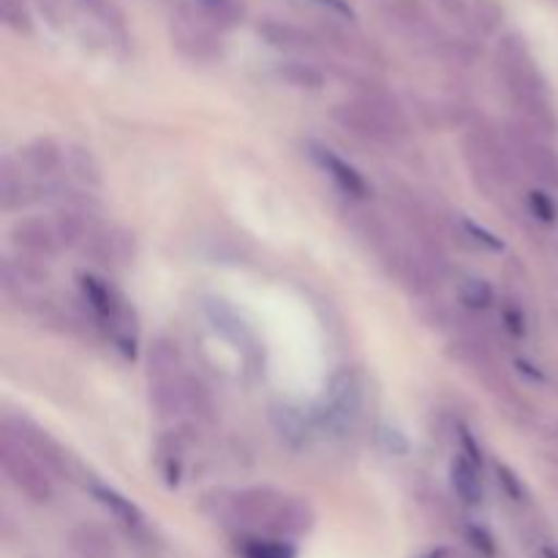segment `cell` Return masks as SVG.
Listing matches in <instances>:
<instances>
[{"instance_id":"27","label":"cell","mask_w":558,"mask_h":558,"mask_svg":"<svg viewBox=\"0 0 558 558\" xmlns=\"http://www.w3.org/2000/svg\"><path fill=\"white\" fill-rule=\"evenodd\" d=\"M523 202H526V210L534 221L539 223H556L558 221V202L554 199V191L548 189H529L523 194Z\"/></svg>"},{"instance_id":"19","label":"cell","mask_w":558,"mask_h":558,"mask_svg":"<svg viewBox=\"0 0 558 558\" xmlns=\"http://www.w3.org/2000/svg\"><path fill=\"white\" fill-rule=\"evenodd\" d=\"M259 36L265 38L270 47L281 49V52H308V49H314L316 44H319L308 31H303V27L298 25H289V22L281 20L259 22Z\"/></svg>"},{"instance_id":"20","label":"cell","mask_w":558,"mask_h":558,"mask_svg":"<svg viewBox=\"0 0 558 558\" xmlns=\"http://www.w3.org/2000/svg\"><path fill=\"white\" fill-rule=\"evenodd\" d=\"M180 374H185V371L178 341L167 336L153 338V343L147 347V379H172Z\"/></svg>"},{"instance_id":"2","label":"cell","mask_w":558,"mask_h":558,"mask_svg":"<svg viewBox=\"0 0 558 558\" xmlns=\"http://www.w3.org/2000/svg\"><path fill=\"white\" fill-rule=\"evenodd\" d=\"M205 510H210L216 521L259 529L278 539L300 537L314 526V510L303 499L272 488L213 490L205 496Z\"/></svg>"},{"instance_id":"18","label":"cell","mask_w":558,"mask_h":558,"mask_svg":"<svg viewBox=\"0 0 558 558\" xmlns=\"http://www.w3.org/2000/svg\"><path fill=\"white\" fill-rule=\"evenodd\" d=\"M16 161L31 178H52L65 167V150L52 136H36L25 147H20Z\"/></svg>"},{"instance_id":"8","label":"cell","mask_w":558,"mask_h":558,"mask_svg":"<svg viewBox=\"0 0 558 558\" xmlns=\"http://www.w3.org/2000/svg\"><path fill=\"white\" fill-rule=\"evenodd\" d=\"M169 38H172V47L178 49L180 58L191 60L196 65H210L221 60L223 54L218 31L207 25L202 16L178 14L169 25Z\"/></svg>"},{"instance_id":"5","label":"cell","mask_w":558,"mask_h":558,"mask_svg":"<svg viewBox=\"0 0 558 558\" xmlns=\"http://www.w3.org/2000/svg\"><path fill=\"white\" fill-rule=\"evenodd\" d=\"M379 16L390 27V33H396L398 38L412 44L420 52L445 60V63H472V47L466 41H461V38L450 36L445 27L436 25L428 9L420 5L417 0H387L385 5H379Z\"/></svg>"},{"instance_id":"23","label":"cell","mask_w":558,"mask_h":558,"mask_svg":"<svg viewBox=\"0 0 558 558\" xmlns=\"http://www.w3.org/2000/svg\"><path fill=\"white\" fill-rule=\"evenodd\" d=\"M330 409L332 417L349 420L360 409V385L352 371H341L330 381Z\"/></svg>"},{"instance_id":"29","label":"cell","mask_w":558,"mask_h":558,"mask_svg":"<svg viewBox=\"0 0 558 558\" xmlns=\"http://www.w3.org/2000/svg\"><path fill=\"white\" fill-rule=\"evenodd\" d=\"M65 167L74 172V178L80 180V183H85L87 189L90 185H101V172H98V163L93 161V156L87 150H82V147H71V150H65Z\"/></svg>"},{"instance_id":"9","label":"cell","mask_w":558,"mask_h":558,"mask_svg":"<svg viewBox=\"0 0 558 558\" xmlns=\"http://www.w3.org/2000/svg\"><path fill=\"white\" fill-rule=\"evenodd\" d=\"M441 14L474 38H488L499 33L505 22V5L499 0H436Z\"/></svg>"},{"instance_id":"21","label":"cell","mask_w":558,"mask_h":558,"mask_svg":"<svg viewBox=\"0 0 558 558\" xmlns=\"http://www.w3.org/2000/svg\"><path fill=\"white\" fill-rule=\"evenodd\" d=\"M69 543L71 550L80 558H118V548H114L112 537L101 526H93V523L76 526L71 532Z\"/></svg>"},{"instance_id":"7","label":"cell","mask_w":558,"mask_h":558,"mask_svg":"<svg viewBox=\"0 0 558 558\" xmlns=\"http://www.w3.org/2000/svg\"><path fill=\"white\" fill-rule=\"evenodd\" d=\"M505 134L521 172L526 169V174L534 183H539V189L558 191V150L550 145L548 136L537 134L515 118L505 125Z\"/></svg>"},{"instance_id":"10","label":"cell","mask_w":558,"mask_h":558,"mask_svg":"<svg viewBox=\"0 0 558 558\" xmlns=\"http://www.w3.org/2000/svg\"><path fill=\"white\" fill-rule=\"evenodd\" d=\"M3 428L9 430V434H14L16 439L33 452V456L47 466V472L52 474V477H63V480L71 477L69 452H65L63 447H60L58 441L41 428V425H36L27 417H5Z\"/></svg>"},{"instance_id":"22","label":"cell","mask_w":558,"mask_h":558,"mask_svg":"<svg viewBox=\"0 0 558 558\" xmlns=\"http://www.w3.org/2000/svg\"><path fill=\"white\" fill-rule=\"evenodd\" d=\"M196 16L207 22L210 27L221 31H232V27L243 25L245 9L240 0H194Z\"/></svg>"},{"instance_id":"16","label":"cell","mask_w":558,"mask_h":558,"mask_svg":"<svg viewBox=\"0 0 558 558\" xmlns=\"http://www.w3.org/2000/svg\"><path fill=\"white\" fill-rule=\"evenodd\" d=\"M36 199H41L38 196V185L20 167L16 158L5 156L0 161V207H3V213H16Z\"/></svg>"},{"instance_id":"11","label":"cell","mask_w":558,"mask_h":558,"mask_svg":"<svg viewBox=\"0 0 558 558\" xmlns=\"http://www.w3.org/2000/svg\"><path fill=\"white\" fill-rule=\"evenodd\" d=\"M343 218H347L354 238H357L365 248L374 251L385 265H390L392 256H396L398 248H401V243H398L396 234H392L390 223H387L379 213L363 207V202H352V199H349V207L343 210Z\"/></svg>"},{"instance_id":"12","label":"cell","mask_w":558,"mask_h":558,"mask_svg":"<svg viewBox=\"0 0 558 558\" xmlns=\"http://www.w3.org/2000/svg\"><path fill=\"white\" fill-rule=\"evenodd\" d=\"M9 238L16 254L31 256V259H38V262L54 259V256L63 251L58 227H54V218H44V216L20 218V221H14V227H11Z\"/></svg>"},{"instance_id":"4","label":"cell","mask_w":558,"mask_h":558,"mask_svg":"<svg viewBox=\"0 0 558 558\" xmlns=\"http://www.w3.org/2000/svg\"><path fill=\"white\" fill-rule=\"evenodd\" d=\"M461 156L466 161L469 174L485 194H505L518 183L521 167L515 161L505 129L485 118H474L463 129Z\"/></svg>"},{"instance_id":"17","label":"cell","mask_w":558,"mask_h":558,"mask_svg":"<svg viewBox=\"0 0 558 558\" xmlns=\"http://www.w3.org/2000/svg\"><path fill=\"white\" fill-rule=\"evenodd\" d=\"M147 398H150L153 412L161 420L185 417V414H191L189 374L172 376V379H153Z\"/></svg>"},{"instance_id":"26","label":"cell","mask_w":558,"mask_h":558,"mask_svg":"<svg viewBox=\"0 0 558 558\" xmlns=\"http://www.w3.org/2000/svg\"><path fill=\"white\" fill-rule=\"evenodd\" d=\"M93 496H96V499L101 501V505L107 507V510L112 512L118 521L129 523V526H136V523H142V512L136 510L134 505H131V499L120 496L118 490L107 488V485H93Z\"/></svg>"},{"instance_id":"14","label":"cell","mask_w":558,"mask_h":558,"mask_svg":"<svg viewBox=\"0 0 558 558\" xmlns=\"http://www.w3.org/2000/svg\"><path fill=\"white\" fill-rule=\"evenodd\" d=\"M450 485L456 490L458 501L466 507H480L485 499V483L483 469H480V458L474 452L472 439H466V447L452 458L450 463Z\"/></svg>"},{"instance_id":"24","label":"cell","mask_w":558,"mask_h":558,"mask_svg":"<svg viewBox=\"0 0 558 558\" xmlns=\"http://www.w3.org/2000/svg\"><path fill=\"white\" fill-rule=\"evenodd\" d=\"M456 294H458V305L466 308L469 314H483V311H488L496 300L494 287H490L485 278H477V276L458 278Z\"/></svg>"},{"instance_id":"25","label":"cell","mask_w":558,"mask_h":558,"mask_svg":"<svg viewBox=\"0 0 558 558\" xmlns=\"http://www.w3.org/2000/svg\"><path fill=\"white\" fill-rule=\"evenodd\" d=\"M276 71L287 85L298 87V90H322L327 85L325 71L319 65L308 63V60H283Z\"/></svg>"},{"instance_id":"1","label":"cell","mask_w":558,"mask_h":558,"mask_svg":"<svg viewBox=\"0 0 558 558\" xmlns=\"http://www.w3.org/2000/svg\"><path fill=\"white\" fill-rule=\"evenodd\" d=\"M494 71L507 101L515 109V120L543 136L558 134V112L550 98L548 80L521 33H505L496 41Z\"/></svg>"},{"instance_id":"28","label":"cell","mask_w":558,"mask_h":558,"mask_svg":"<svg viewBox=\"0 0 558 558\" xmlns=\"http://www.w3.org/2000/svg\"><path fill=\"white\" fill-rule=\"evenodd\" d=\"M240 554H243V558H294V548L287 539L248 537L243 539Z\"/></svg>"},{"instance_id":"30","label":"cell","mask_w":558,"mask_h":558,"mask_svg":"<svg viewBox=\"0 0 558 558\" xmlns=\"http://www.w3.org/2000/svg\"><path fill=\"white\" fill-rule=\"evenodd\" d=\"M0 14L3 22L16 33H31L33 20L31 9H27V0H0Z\"/></svg>"},{"instance_id":"6","label":"cell","mask_w":558,"mask_h":558,"mask_svg":"<svg viewBox=\"0 0 558 558\" xmlns=\"http://www.w3.org/2000/svg\"><path fill=\"white\" fill-rule=\"evenodd\" d=\"M0 469H3L5 480H9L27 501H33V505H47V501H52V474H49L47 466H44V463L5 428L3 434H0Z\"/></svg>"},{"instance_id":"15","label":"cell","mask_w":558,"mask_h":558,"mask_svg":"<svg viewBox=\"0 0 558 558\" xmlns=\"http://www.w3.org/2000/svg\"><path fill=\"white\" fill-rule=\"evenodd\" d=\"M82 251L90 256L93 262L107 267L125 265V262L134 256V240H131L129 232L118 227H93L90 238L82 243Z\"/></svg>"},{"instance_id":"3","label":"cell","mask_w":558,"mask_h":558,"mask_svg":"<svg viewBox=\"0 0 558 558\" xmlns=\"http://www.w3.org/2000/svg\"><path fill=\"white\" fill-rule=\"evenodd\" d=\"M338 129L376 147H396L409 136V118L401 101L385 87H365L360 96L338 101L330 109Z\"/></svg>"},{"instance_id":"13","label":"cell","mask_w":558,"mask_h":558,"mask_svg":"<svg viewBox=\"0 0 558 558\" xmlns=\"http://www.w3.org/2000/svg\"><path fill=\"white\" fill-rule=\"evenodd\" d=\"M308 156L314 158L316 167H319L322 172L332 180V185H336V189L341 191L347 199H352V202L368 199L371 183L365 180V174L354 167V163H349L347 158H341L336 150L319 145V142H308Z\"/></svg>"},{"instance_id":"31","label":"cell","mask_w":558,"mask_h":558,"mask_svg":"<svg viewBox=\"0 0 558 558\" xmlns=\"http://www.w3.org/2000/svg\"><path fill=\"white\" fill-rule=\"evenodd\" d=\"M554 439H556V441H558V423H556V425H554Z\"/></svg>"}]
</instances>
